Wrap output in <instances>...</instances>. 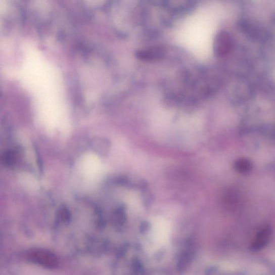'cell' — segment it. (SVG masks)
Masks as SVG:
<instances>
[{
    "mask_svg": "<svg viewBox=\"0 0 275 275\" xmlns=\"http://www.w3.org/2000/svg\"><path fill=\"white\" fill-rule=\"evenodd\" d=\"M165 49L161 47H153L137 51L135 57L143 62H154L165 57Z\"/></svg>",
    "mask_w": 275,
    "mask_h": 275,
    "instance_id": "obj_1",
    "label": "cell"
},
{
    "mask_svg": "<svg viewBox=\"0 0 275 275\" xmlns=\"http://www.w3.org/2000/svg\"><path fill=\"white\" fill-rule=\"evenodd\" d=\"M30 258L33 261L46 266H53L56 265L57 261L54 256L44 252L36 251L30 254Z\"/></svg>",
    "mask_w": 275,
    "mask_h": 275,
    "instance_id": "obj_3",
    "label": "cell"
},
{
    "mask_svg": "<svg viewBox=\"0 0 275 275\" xmlns=\"http://www.w3.org/2000/svg\"><path fill=\"white\" fill-rule=\"evenodd\" d=\"M231 43V37L226 32H219L215 37L213 42L214 55L217 57L225 55L229 50Z\"/></svg>",
    "mask_w": 275,
    "mask_h": 275,
    "instance_id": "obj_2",
    "label": "cell"
}]
</instances>
